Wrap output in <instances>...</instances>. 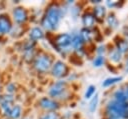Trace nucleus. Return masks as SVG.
<instances>
[{"instance_id": "f257e3e1", "label": "nucleus", "mask_w": 128, "mask_h": 119, "mask_svg": "<svg viewBox=\"0 0 128 119\" xmlns=\"http://www.w3.org/2000/svg\"><path fill=\"white\" fill-rule=\"evenodd\" d=\"M61 17V10L58 6L52 5L47 10L45 17L42 20V25L46 29H55L59 23Z\"/></svg>"}, {"instance_id": "f03ea898", "label": "nucleus", "mask_w": 128, "mask_h": 119, "mask_svg": "<svg viewBox=\"0 0 128 119\" xmlns=\"http://www.w3.org/2000/svg\"><path fill=\"white\" fill-rule=\"evenodd\" d=\"M107 112L110 118L115 119H128V102L119 103L117 101H111L107 105Z\"/></svg>"}, {"instance_id": "7ed1b4c3", "label": "nucleus", "mask_w": 128, "mask_h": 119, "mask_svg": "<svg viewBox=\"0 0 128 119\" xmlns=\"http://www.w3.org/2000/svg\"><path fill=\"white\" fill-rule=\"evenodd\" d=\"M35 68L40 72H46L51 67V59L47 55H40L35 60Z\"/></svg>"}, {"instance_id": "20e7f679", "label": "nucleus", "mask_w": 128, "mask_h": 119, "mask_svg": "<svg viewBox=\"0 0 128 119\" xmlns=\"http://www.w3.org/2000/svg\"><path fill=\"white\" fill-rule=\"evenodd\" d=\"M66 73H67V66L62 61H57L52 66L53 76H55L57 78H60V77H63L64 75H66Z\"/></svg>"}, {"instance_id": "39448f33", "label": "nucleus", "mask_w": 128, "mask_h": 119, "mask_svg": "<svg viewBox=\"0 0 128 119\" xmlns=\"http://www.w3.org/2000/svg\"><path fill=\"white\" fill-rule=\"evenodd\" d=\"M65 87H66L65 82H63V81H58V82H56L55 84H53V85L51 86V88H50V90H49V93H50V95L53 96V97H59V96H61L62 93L65 91Z\"/></svg>"}, {"instance_id": "423d86ee", "label": "nucleus", "mask_w": 128, "mask_h": 119, "mask_svg": "<svg viewBox=\"0 0 128 119\" xmlns=\"http://www.w3.org/2000/svg\"><path fill=\"white\" fill-rule=\"evenodd\" d=\"M72 41V36L69 34H61L57 37L56 43L60 48H67L71 45Z\"/></svg>"}, {"instance_id": "0eeeda50", "label": "nucleus", "mask_w": 128, "mask_h": 119, "mask_svg": "<svg viewBox=\"0 0 128 119\" xmlns=\"http://www.w3.org/2000/svg\"><path fill=\"white\" fill-rule=\"evenodd\" d=\"M13 16H14L15 21L18 22V23H23V22H25L26 19H27V13H26V11H25L23 8H21V7H17V8L14 9V11H13Z\"/></svg>"}, {"instance_id": "6e6552de", "label": "nucleus", "mask_w": 128, "mask_h": 119, "mask_svg": "<svg viewBox=\"0 0 128 119\" xmlns=\"http://www.w3.org/2000/svg\"><path fill=\"white\" fill-rule=\"evenodd\" d=\"M40 106L47 110H55L58 108V104L55 101H53L49 98H46V97H44L40 100Z\"/></svg>"}, {"instance_id": "1a4fd4ad", "label": "nucleus", "mask_w": 128, "mask_h": 119, "mask_svg": "<svg viewBox=\"0 0 128 119\" xmlns=\"http://www.w3.org/2000/svg\"><path fill=\"white\" fill-rule=\"evenodd\" d=\"M10 29H11L10 20L4 15L0 16V33H8Z\"/></svg>"}, {"instance_id": "9d476101", "label": "nucleus", "mask_w": 128, "mask_h": 119, "mask_svg": "<svg viewBox=\"0 0 128 119\" xmlns=\"http://www.w3.org/2000/svg\"><path fill=\"white\" fill-rule=\"evenodd\" d=\"M114 97H115V101H117L119 103H126L128 100V96H127L125 90H123V89L117 90L114 94Z\"/></svg>"}, {"instance_id": "9b49d317", "label": "nucleus", "mask_w": 128, "mask_h": 119, "mask_svg": "<svg viewBox=\"0 0 128 119\" xmlns=\"http://www.w3.org/2000/svg\"><path fill=\"white\" fill-rule=\"evenodd\" d=\"M82 21H83V24L85 26V28H89V27H92L94 25V22H95V18L94 16L91 14V13H86L84 14L83 18H82Z\"/></svg>"}, {"instance_id": "f8f14e48", "label": "nucleus", "mask_w": 128, "mask_h": 119, "mask_svg": "<svg viewBox=\"0 0 128 119\" xmlns=\"http://www.w3.org/2000/svg\"><path fill=\"white\" fill-rule=\"evenodd\" d=\"M43 36H44V33H43L42 29L39 28V27H34V28H32V30L30 31V38H31L32 40H35V41H36V40L42 39Z\"/></svg>"}, {"instance_id": "ddd939ff", "label": "nucleus", "mask_w": 128, "mask_h": 119, "mask_svg": "<svg viewBox=\"0 0 128 119\" xmlns=\"http://www.w3.org/2000/svg\"><path fill=\"white\" fill-rule=\"evenodd\" d=\"M106 10L103 6H97L94 8V18L96 17L97 19H102L105 16Z\"/></svg>"}, {"instance_id": "4468645a", "label": "nucleus", "mask_w": 128, "mask_h": 119, "mask_svg": "<svg viewBox=\"0 0 128 119\" xmlns=\"http://www.w3.org/2000/svg\"><path fill=\"white\" fill-rule=\"evenodd\" d=\"M82 43H83V41H82V39L80 38V36H79V35H75L74 37H72L71 45L73 46V48H74V49H76V50L80 49V48L82 47Z\"/></svg>"}, {"instance_id": "2eb2a0df", "label": "nucleus", "mask_w": 128, "mask_h": 119, "mask_svg": "<svg viewBox=\"0 0 128 119\" xmlns=\"http://www.w3.org/2000/svg\"><path fill=\"white\" fill-rule=\"evenodd\" d=\"M121 79H122V77H120V76H119V77H111V78H107V79H105V80L103 81L102 86H104V87H108V86H110V85H113V84H115V83L121 81Z\"/></svg>"}, {"instance_id": "dca6fc26", "label": "nucleus", "mask_w": 128, "mask_h": 119, "mask_svg": "<svg viewBox=\"0 0 128 119\" xmlns=\"http://www.w3.org/2000/svg\"><path fill=\"white\" fill-rule=\"evenodd\" d=\"M79 36H80V38L82 39L83 42H84V41H89V40L91 39V32H90L89 29L84 28V29H82V30L80 31Z\"/></svg>"}, {"instance_id": "f3484780", "label": "nucleus", "mask_w": 128, "mask_h": 119, "mask_svg": "<svg viewBox=\"0 0 128 119\" xmlns=\"http://www.w3.org/2000/svg\"><path fill=\"white\" fill-rule=\"evenodd\" d=\"M20 114H21V108H20V106H14V107H12V109H11V111L9 113V116L12 119H17V118H19Z\"/></svg>"}, {"instance_id": "a211bd4d", "label": "nucleus", "mask_w": 128, "mask_h": 119, "mask_svg": "<svg viewBox=\"0 0 128 119\" xmlns=\"http://www.w3.org/2000/svg\"><path fill=\"white\" fill-rule=\"evenodd\" d=\"M107 23L110 27H116V25L118 24V21H117V18L115 17L114 14H110L107 17Z\"/></svg>"}, {"instance_id": "6ab92c4d", "label": "nucleus", "mask_w": 128, "mask_h": 119, "mask_svg": "<svg viewBox=\"0 0 128 119\" xmlns=\"http://www.w3.org/2000/svg\"><path fill=\"white\" fill-rule=\"evenodd\" d=\"M95 91H96V88H95V86H93V85H90V86L87 88L86 92H85V99H90V98L93 96V94L95 93Z\"/></svg>"}, {"instance_id": "aec40b11", "label": "nucleus", "mask_w": 128, "mask_h": 119, "mask_svg": "<svg viewBox=\"0 0 128 119\" xmlns=\"http://www.w3.org/2000/svg\"><path fill=\"white\" fill-rule=\"evenodd\" d=\"M110 58H111V60H113L114 62H118V61L121 59V52H120V51H118L117 49H116V50H114V51L112 52V54H111Z\"/></svg>"}, {"instance_id": "412c9836", "label": "nucleus", "mask_w": 128, "mask_h": 119, "mask_svg": "<svg viewBox=\"0 0 128 119\" xmlns=\"http://www.w3.org/2000/svg\"><path fill=\"white\" fill-rule=\"evenodd\" d=\"M104 62H105L104 57L100 55V56H98V57H96V58L94 59V61H93V65L96 66V67H100V66H102V65L104 64Z\"/></svg>"}, {"instance_id": "4be33fe9", "label": "nucleus", "mask_w": 128, "mask_h": 119, "mask_svg": "<svg viewBox=\"0 0 128 119\" xmlns=\"http://www.w3.org/2000/svg\"><path fill=\"white\" fill-rule=\"evenodd\" d=\"M41 119H58V115L55 112H49V113L44 114L41 117Z\"/></svg>"}, {"instance_id": "5701e85b", "label": "nucleus", "mask_w": 128, "mask_h": 119, "mask_svg": "<svg viewBox=\"0 0 128 119\" xmlns=\"http://www.w3.org/2000/svg\"><path fill=\"white\" fill-rule=\"evenodd\" d=\"M97 103H98V96L96 95L92 100H91V102H90V105H89V108H90V111H94L95 109H96V107H97Z\"/></svg>"}, {"instance_id": "b1692460", "label": "nucleus", "mask_w": 128, "mask_h": 119, "mask_svg": "<svg viewBox=\"0 0 128 119\" xmlns=\"http://www.w3.org/2000/svg\"><path fill=\"white\" fill-rule=\"evenodd\" d=\"M127 48H128V43H127L126 41H121V42L118 44V49H117V50L122 53V52L126 51Z\"/></svg>"}, {"instance_id": "393cba45", "label": "nucleus", "mask_w": 128, "mask_h": 119, "mask_svg": "<svg viewBox=\"0 0 128 119\" xmlns=\"http://www.w3.org/2000/svg\"><path fill=\"white\" fill-rule=\"evenodd\" d=\"M12 88H13V85H12V84H10V85L8 86V91H9V92H12V91H13V89H12Z\"/></svg>"}, {"instance_id": "a878e982", "label": "nucleus", "mask_w": 128, "mask_h": 119, "mask_svg": "<svg viewBox=\"0 0 128 119\" xmlns=\"http://www.w3.org/2000/svg\"><path fill=\"white\" fill-rule=\"evenodd\" d=\"M126 70L128 71V60H127V62H126Z\"/></svg>"}, {"instance_id": "bb28decb", "label": "nucleus", "mask_w": 128, "mask_h": 119, "mask_svg": "<svg viewBox=\"0 0 128 119\" xmlns=\"http://www.w3.org/2000/svg\"><path fill=\"white\" fill-rule=\"evenodd\" d=\"M125 92H126V94H127V96H128V86H127V88H126V90H125Z\"/></svg>"}, {"instance_id": "cd10ccee", "label": "nucleus", "mask_w": 128, "mask_h": 119, "mask_svg": "<svg viewBox=\"0 0 128 119\" xmlns=\"http://www.w3.org/2000/svg\"><path fill=\"white\" fill-rule=\"evenodd\" d=\"M108 119H115V118H110V117H109V118H108Z\"/></svg>"}]
</instances>
